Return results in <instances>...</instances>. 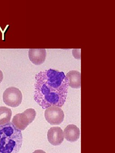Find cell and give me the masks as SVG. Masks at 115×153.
I'll use <instances>...</instances> for the list:
<instances>
[{"label": "cell", "instance_id": "obj_10", "mask_svg": "<svg viewBox=\"0 0 115 153\" xmlns=\"http://www.w3.org/2000/svg\"><path fill=\"white\" fill-rule=\"evenodd\" d=\"M12 111L4 106L0 107V126L9 123L12 116Z\"/></svg>", "mask_w": 115, "mask_h": 153}, {"label": "cell", "instance_id": "obj_12", "mask_svg": "<svg viewBox=\"0 0 115 153\" xmlns=\"http://www.w3.org/2000/svg\"><path fill=\"white\" fill-rule=\"evenodd\" d=\"M3 79V74L1 71L0 70V83H1Z\"/></svg>", "mask_w": 115, "mask_h": 153}, {"label": "cell", "instance_id": "obj_7", "mask_svg": "<svg viewBox=\"0 0 115 153\" xmlns=\"http://www.w3.org/2000/svg\"><path fill=\"white\" fill-rule=\"evenodd\" d=\"M30 60L36 65L44 63L46 58V50L45 49H30L28 52Z\"/></svg>", "mask_w": 115, "mask_h": 153}, {"label": "cell", "instance_id": "obj_3", "mask_svg": "<svg viewBox=\"0 0 115 153\" xmlns=\"http://www.w3.org/2000/svg\"><path fill=\"white\" fill-rule=\"evenodd\" d=\"M36 112L34 109L29 108L22 113L16 114L13 118L11 123L19 130H24L35 120Z\"/></svg>", "mask_w": 115, "mask_h": 153}, {"label": "cell", "instance_id": "obj_5", "mask_svg": "<svg viewBox=\"0 0 115 153\" xmlns=\"http://www.w3.org/2000/svg\"><path fill=\"white\" fill-rule=\"evenodd\" d=\"M45 117L47 121L51 125H59L63 121L64 114L60 107L51 106L46 109Z\"/></svg>", "mask_w": 115, "mask_h": 153}, {"label": "cell", "instance_id": "obj_2", "mask_svg": "<svg viewBox=\"0 0 115 153\" xmlns=\"http://www.w3.org/2000/svg\"><path fill=\"white\" fill-rule=\"evenodd\" d=\"M22 143L21 131L11 123L0 126V153H18Z\"/></svg>", "mask_w": 115, "mask_h": 153}, {"label": "cell", "instance_id": "obj_9", "mask_svg": "<svg viewBox=\"0 0 115 153\" xmlns=\"http://www.w3.org/2000/svg\"><path fill=\"white\" fill-rule=\"evenodd\" d=\"M68 85L72 88H79L81 86V74L77 71L72 70L66 74Z\"/></svg>", "mask_w": 115, "mask_h": 153}, {"label": "cell", "instance_id": "obj_1", "mask_svg": "<svg viewBox=\"0 0 115 153\" xmlns=\"http://www.w3.org/2000/svg\"><path fill=\"white\" fill-rule=\"evenodd\" d=\"M35 79L34 99L42 109L64 104L69 85L63 72L49 69L38 73Z\"/></svg>", "mask_w": 115, "mask_h": 153}, {"label": "cell", "instance_id": "obj_6", "mask_svg": "<svg viewBox=\"0 0 115 153\" xmlns=\"http://www.w3.org/2000/svg\"><path fill=\"white\" fill-rule=\"evenodd\" d=\"M47 138L51 145L55 146L60 145L64 140L63 130L60 127H52L48 131Z\"/></svg>", "mask_w": 115, "mask_h": 153}, {"label": "cell", "instance_id": "obj_11", "mask_svg": "<svg viewBox=\"0 0 115 153\" xmlns=\"http://www.w3.org/2000/svg\"><path fill=\"white\" fill-rule=\"evenodd\" d=\"M32 153H46L45 151L43 150H41V149H37V150H35L34 152Z\"/></svg>", "mask_w": 115, "mask_h": 153}, {"label": "cell", "instance_id": "obj_8", "mask_svg": "<svg viewBox=\"0 0 115 153\" xmlns=\"http://www.w3.org/2000/svg\"><path fill=\"white\" fill-rule=\"evenodd\" d=\"M63 134L66 140L70 142H75L80 137V130L76 125L70 124L64 129Z\"/></svg>", "mask_w": 115, "mask_h": 153}, {"label": "cell", "instance_id": "obj_4", "mask_svg": "<svg viewBox=\"0 0 115 153\" xmlns=\"http://www.w3.org/2000/svg\"><path fill=\"white\" fill-rule=\"evenodd\" d=\"M22 99V94L20 90L14 87L8 88L3 94L4 102L12 107L19 106L21 103Z\"/></svg>", "mask_w": 115, "mask_h": 153}]
</instances>
